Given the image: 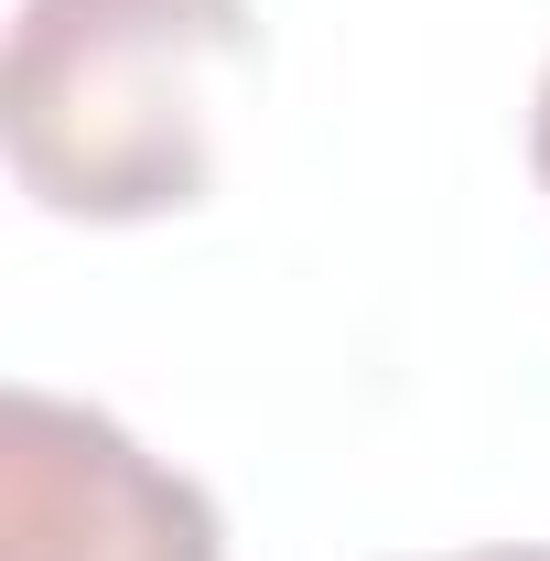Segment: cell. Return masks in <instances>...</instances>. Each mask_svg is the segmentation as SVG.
I'll list each match as a JSON object with an SVG mask.
<instances>
[{"label":"cell","mask_w":550,"mask_h":561,"mask_svg":"<svg viewBox=\"0 0 550 561\" xmlns=\"http://www.w3.org/2000/svg\"><path fill=\"white\" fill-rule=\"evenodd\" d=\"M260 66L249 0H22L0 130L44 216L151 227L216 195V76Z\"/></svg>","instance_id":"cell-1"},{"label":"cell","mask_w":550,"mask_h":561,"mask_svg":"<svg viewBox=\"0 0 550 561\" xmlns=\"http://www.w3.org/2000/svg\"><path fill=\"white\" fill-rule=\"evenodd\" d=\"M0 561H227L216 496L87 400H0Z\"/></svg>","instance_id":"cell-2"},{"label":"cell","mask_w":550,"mask_h":561,"mask_svg":"<svg viewBox=\"0 0 550 561\" xmlns=\"http://www.w3.org/2000/svg\"><path fill=\"white\" fill-rule=\"evenodd\" d=\"M529 162H540V195H550V76H540V98H529Z\"/></svg>","instance_id":"cell-3"},{"label":"cell","mask_w":550,"mask_h":561,"mask_svg":"<svg viewBox=\"0 0 550 561\" xmlns=\"http://www.w3.org/2000/svg\"><path fill=\"white\" fill-rule=\"evenodd\" d=\"M432 561H550L540 540H485V551H432Z\"/></svg>","instance_id":"cell-4"}]
</instances>
